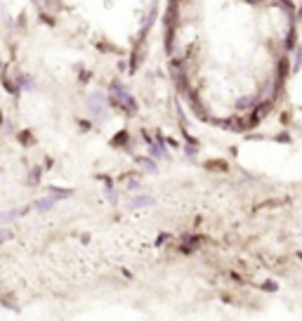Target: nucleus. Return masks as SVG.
I'll list each match as a JSON object with an SVG mask.
<instances>
[{
    "mask_svg": "<svg viewBox=\"0 0 302 321\" xmlns=\"http://www.w3.org/2000/svg\"><path fill=\"white\" fill-rule=\"evenodd\" d=\"M8 236H10V232H8V229H2V232H0V241H5Z\"/></svg>",
    "mask_w": 302,
    "mask_h": 321,
    "instance_id": "f257e3e1",
    "label": "nucleus"
}]
</instances>
